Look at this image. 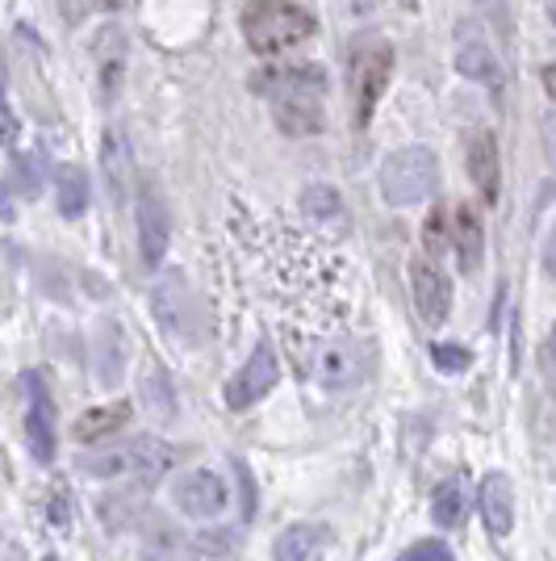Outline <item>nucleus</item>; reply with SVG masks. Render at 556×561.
Returning a JSON list of instances; mask_svg holds the SVG:
<instances>
[{"label": "nucleus", "mask_w": 556, "mask_h": 561, "mask_svg": "<svg viewBox=\"0 0 556 561\" xmlns=\"http://www.w3.org/2000/svg\"><path fill=\"white\" fill-rule=\"evenodd\" d=\"M252 84L259 89V93L273 96V101H277V96H293V93L323 96L326 71L318 68V64H280V68H264Z\"/></svg>", "instance_id": "11"}, {"label": "nucleus", "mask_w": 556, "mask_h": 561, "mask_svg": "<svg viewBox=\"0 0 556 561\" xmlns=\"http://www.w3.org/2000/svg\"><path fill=\"white\" fill-rule=\"evenodd\" d=\"M456 71L464 80H477V84H502V68H498V55L486 43H461L456 47Z\"/></svg>", "instance_id": "19"}, {"label": "nucleus", "mask_w": 556, "mask_h": 561, "mask_svg": "<svg viewBox=\"0 0 556 561\" xmlns=\"http://www.w3.org/2000/svg\"><path fill=\"white\" fill-rule=\"evenodd\" d=\"M126 420H130V407H126V402L96 407V411H89V415H80V423H76V440H101L105 432H117Z\"/></svg>", "instance_id": "21"}, {"label": "nucleus", "mask_w": 556, "mask_h": 561, "mask_svg": "<svg viewBox=\"0 0 556 561\" xmlns=\"http://www.w3.org/2000/svg\"><path fill=\"white\" fill-rule=\"evenodd\" d=\"M22 390H25V398H30V415H25L30 453H34V461H50V457H55V407H50L47 386H43L38 374H25Z\"/></svg>", "instance_id": "8"}, {"label": "nucleus", "mask_w": 556, "mask_h": 561, "mask_svg": "<svg viewBox=\"0 0 556 561\" xmlns=\"http://www.w3.org/2000/svg\"><path fill=\"white\" fill-rule=\"evenodd\" d=\"M540 139H544V156H548V164L556 168V110L540 117Z\"/></svg>", "instance_id": "29"}, {"label": "nucleus", "mask_w": 556, "mask_h": 561, "mask_svg": "<svg viewBox=\"0 0 556 561\" xmlns=\"http://www.w3.org/2000/svg\"><path fill=\"white\" fill-rule=\"evenodd\" d=\"M277 381H280L277 352L268 348V344H259V348L252 352V360L231 377V386H227V402H231L234 411H243V407L259 402V398L268 394Z\"/></svg>", "instance_id": "7"}, {"label": "nucleus", "mask_w": 556, "mask_h": 561, "mask_svg": "<svg viewBox=\"0 0 556 561\" xmlns=\"http://www.w3.org/2000/svg\"><path fill=\"white\" fill-rule=\"evenodd\" d=\"M172 499H176V507L185 515H193V519H218V515L231 507V486H227V478L213 473V469H188V473L176 478Z\"/></svg>", "instance_id": "5"}, {"label": "nucleus", "mask_w": 556, "mask_h": 561, "mask_svg": "<svg viewBox=\"0 0 556 561\" xmlns=\"http://www.w3.org/2000/svg\"><path fill=\"white\" fill-rule=\"evenodd\" d=\"M302 210L310 214V218L331 222V218H339V214H344V206H339V193H335L331 185H310L302 193Z\"/></svg>", "instance_id": "25"}, {"label": "nucleus", "mask_w": 556, "mask_h": 561, "mask_svg": "<svg viewBox=\"0 0 556 561\" xmlns=\"http://www.w3.org/2000/svg\"><path fill=\"white\" fill-rule=\"evenodd\" d=\"M431 515H436V524L440 528H456L464 519V486L461 482H443L440 494H436V503H431Z\"/></svg>", "instance_id": "23"}, {"label": "nucleus", "mask_w": 556, "mask_h": 561, "mask_svg": "<svg viewBox=\"0 0 556 561\" xmlns=\"http://www.w3.org/2000/svg\"><path fill=\"white\" fill-rule=\"evenodd\" d=\"M410 294H415V310L427 328H443L448 310H452V280L443 277V268H436L431 260L418 256L410 264Z\"/></svg>", "instance_id": "6"}, {"label": "nucleus", "mask_w": 556, "mask_h": 561, "mask_svg": "<svg viewBox=\"0 0 556 561\" xmlns=\"http://www.w3.org/2000/svg\"><path fill=\"white\" fill-rule=\"evenodd\" d=\"M167 243H172V218H167V206L155 188H147L139 202V248H142V264L147 268H160L163 256H167Z\"/></svg>", "instance_id": "10"}, {"label": "nucleus", "mask_w": 556, "mask_h": 561, "mask_svg": "<svg viewBox=\"0 0 556 561\" xmlns=\"http://www.w3.org/2000/svg\"><path fill=\"white\" fill-rule=\"evenodd\" d=\"M197 545H201V553H206V558H227V545H231V537H201Z\"/></svg>", "instance_id": "30"}, {"label": "nucleus", "mask_w": 556, "mask_h": 561, "mask_svg": "<svg viewBox=\"0 0 556 561\" xmlns=\"http://www.w3.org/2000/svg\"><path fill=\"white\" fill-rule=\"evenodd\" d=\"M310 369L323 390H348L364 377V356L356 344H323L310 356Z\"/></svg>", "instance_id": "9"}, {"label": "nucleus", "mask_w": 556, "mask_h": 561, "mask_svg": "<svg viewBox=\"0 0 556 561\" xmlns=\"http://www.w3.org/2000/svg\"><path fill=\"white\" fill-rule=\"evenodd\" d=\"M142 561H185V537L172 533L167 524H160L155 537L147 540V549H142Z\"/></svg>", "instance_id": "24"}, {"label": "nucleus", "mask_w": 556, "mask_h": 561, "mask_svg": "<svg viewBox=\"0 0 556 561\" xmlns=\"http://www.w3.org/2000/svg\"><path fill=\"white\" fill-rule=\"evenodd\" d=\"M331 540L323 524H293V528H285L273 545V558L277 561H314L323 553V545Z\"/></svg>", "instance_id": "17"}, {"label": "nucleus", "mask_w": 556, "mask_h": 561, "mask_svg": "<svg viewBox=\"0 0 556 561\" xmlns=\"http://www.w3.org/2000/svg\"><path fill=\"white\" fill-rule=\"evenodd\" d=\"M351 9H372V0H351Z\"/></svg>", "instance_id": "37"}, {"label": "nucleus", "mask_w": 556, "mask_h": 561, "mask_svg": "<svg viewBox=\"0 0 556 561\" xmlns=\"http://www.w3.org/2000/svg\"><path fill=\"white\" fill-rule=\"evenodd\" d=\"M55 202H59L63 218H80L89 210V176H84V168L63 164L55 172Z\"/></svg>", "instance_id": "20"}, {"label": "nucleus", "mask_w": 556, "mask_h": 561, "mask_svg": "<svg viewBox=\"0 0 556 561\" xmlns=\"http://www.w3.org/2000/svg\"><path fill=\"white\" fill-rule=\"evenodd\" d=\"M273 117H277L280 130L293 135V139L318 135L323 130V96H310V93L277 96L273 101Z\"/></svg>", "instance_id": "13"}, {"label": "nucleus", "mask_w": 556, "mask_h": 561, "mask_svg": "<svg viewBox=\"0 0 556 561\" xmlns=\"http://www.w3.org/2000/svg\"><path fill=\"white\" fill-rule=\"evenodd\" d=\"M142 390V402H147V411L155 415V420H172L176 415V398H172V381L160 374V369H147L139 381Z\"/></svg>", "instance_id": "22"}, {"label": "nucleus", "mask_w": 556, "mask_h": 561, "mask_svg": "<svg viewBox=\"0 0 556 561\" xmlns=\"http://www.w3.org/2000/svg\"><path fill=\"white\" fill-rule=\"evenodd\" d=\"M9 135H13V117H9V110H0V147L9 142Z\"/></svg>", "instance_id": "34"}, {"label": "nucleus", "mask_w": 556, "mask_h": 561, "mask_svg": "<svg viewBox=\"0 0 556 561\" xmlns=\"http://www.w3.org/2000/svg\"><path fill=\"white\" fill-rule=\"evenodd\" d=\"M47 561H55V558H47Z\"/></svg>", "instance_id": "41"}, {"label": "nucleus", "mask_w": 556, "mask_h": 561, "mask_svg": "<svg viewBox=\"0 0 556 561\" xmlns=\"http://www.w3.org/2000/svg\"><path fill=\"white\" fill-rule=\"evenodd\" d=\"M431 360H436V369H443V374H461V369H468V348H461V344H436L431 348Z\"/></svg>", "instance_id": "27"}, {"label": "nucleus", "mask_w": 556, "mask_h": 561, "mask_svg": "<svg viewBox=\"0 0 556 561\" xmlns=\"http://www.w3.org/2000/svg\"><path fill=\"white\" fill-rule=\"evenodd\" d=\"M540 80H544V89H548V96H553V101H556V64H548V68H544V76H540Z\"/></svg>", "instance_id": "35"}, {"label": "nucleus", "mask_w": 556, "mask_h": 561, "mask_svg": "<svg viewBox=\"0 0 556 561\" xmlns=\"http://www.w3.org/2000/svg\"><path fill=\"white\" fill-rule=\"evenodd\" d=\"M482 519L494 537H507L514 528V486L507 473H486L482 482Z\"/></svg>", "instance_id": "15"}, {"label": "nucleus", "mask_w": 556, "mask_h": 561, "mask_svg": "<svg viewBox=\"0 0 556 561\" xmlns=\"http://www.w3.org/2000/svg\"><path fill=\"white\" fill-rule=\"evenodd\" d=\"M390 71H394V50L385 43H369L351 55V93H356V117L360 126H369L377 101L390 84Z\"/></svg>", "instance_id": "4"}, {"label": "nucleus", "mask_w": 556, "mask_h": 561, "mask_svg": "<svg viewBox=\"0 0 556 561\" xmlns=\"http://www.w3.org/2000/svg\"><path fill=\"white\" fill-rule=\"evenodd\" d=\"M101 168H105V181H109L114 202H126V193H130V147H126V135H121V130H105Z\"/></svg>", "instance_id": "18"}, {"label": "nucleus", "mask_w": 556, "mask_h": 561, "mask_svg": "<svg viewBox=\"0 0 556 561\" xmlns=\"http://www.w3.org/2000/svg\"><path fill=\"white\" fill-rule=\"evenodd\" d=\"M544 273L556 280V222L553 231H548V239H544Z\"/></svg>", "instance_id": "32"}, {"label": "nucleus", "mask_w": 556, "mask_h": 561, "mask_svg": "<svg viewBox=\"0 0 556 561\" xmlns=\"http://www.w3.org/2000/svg\"><path fill=\"white\" fill-rule=\"evenodd\" d=\"M172 466H176V453L163 440H151V436L121 440V445H101L80 457V469L89 478H101V482H117V478H147V482H155Z\"/></svg>", "instance_id": "1"}, {"label": "nucleus", "mask_w": 556, "mask_h": 561, "mask_svg": "<svg viewBox=\"0 0 556 561\" xmlns=\"http://www.w3.org/2000/svg\"><path fill=\"white\" fill-rule=\"evenodd\" d=\"M18 168H22L25 193H38V168H34V156H22V160H18Z\"/></svg>", "instance_id": "31"}, {"label": "nucleus", "mask_w": 556, "mask_h": 561, "mask_svg": "<svg viewBox=\"0 0 556 561\" xmlns=\"http://www.w3.org/2000/svg\"><path fill=\"white\" fill-rule=\"evenodd\" d=\"M243 34L255 55H280L314 34V18L293 0H255L243 13Z\"/></svg>", "instance_id": "2"}, {"label": "nucleus", "mask_w": 556, "mask_h": 561, "mask_svg": "<svg viewBox=\"0 0 556 561\" xmlns=\"http://www.w3.org/2000/svg\"><path fill=\"white\" fill-rule=\"evenodd\" d=\"M448 248L456 252L464 273H473L482 264V252H486V231H482V218L473 206H456L452 214V231H448Z\"/></svg>", "instance_id": "14"}, {"label": "nucleus", "mask_w": 556, "mask_h": 561, "mask_svg": "<svg viewBox=\"0 0 556 561\" xmlns=\"http://www.w3.org/2000/svg\"><path fill=\"white\" fill-rule=\"evenodd\" d=\"M13 561H22V558H13Z\"/></svg>", "instance_id": "40"}, {"label": "nucleus", "mask_w": 556, "mask_h": 561, "mask_svg": "<svg viewBox=\"0 0 556 561\" xmlns=\"http://www.w3.org/2000/svg\"><path fill=\"white\" fill-rule=\"evenodd\" d=\"M548 18H553V25H556V0L548 4Z\"/></svg>", "instance_id": "38"}, {"label": "nucleus", "mask_w": 556, "mask_h": 561, "mask_svg": "<svg viewBox=\"0 0 556 561\" xmlns=\"http://www.w3.org/2000/svg\"><path fill=\"white\" fill-rule=\"evenodd\" d=\"M0 218H4V222L13 218V197H9V185H0Z\"/></svg>", "instance_id": "33"}, {"label": "nucleus", "mask_w": 556, "mask_h": 561, "mask_svg": "<svg viewBox=\"0 0 556 561\" xmlns=\"http://www.w3.org/2000/svg\"><path fill=\"white\" fill-rule=\"evenodd\" d=\"M121 0H59V13H63V22L80 25L84 18H93V13H114Z\"/></svg>", "instance_id": "26"}, {"label": "nucleus", "mask_w": 556, "mask_h": 561, "mask_svg": "<svg viewBox=\"0 0 556 561\" xmlns=\"http://www.w3.org/2000/svg\"><path fill=\"white\" fill-rule=\"evenodd\" d=\"M440 188V160L431 147H397L381 164V197L390 206H418L431 202Z\"/></svg>", "instance_id": "3"}, {"label": "nucleus", "mask_w": 556, "mask_h": 561, "mask_svg": "<svg viewBox=\"0 0 556 561\" xmlns=\"http://www.w3.org/2000/svg\"><path fill=\"white\" fill-rule=\"evenodd\" d=\"M477 4H494V0H477Z\"/></svg>", "instance_id": "39"}, {"label": "nucleus", "mask_w": 556, "mask_h": 561, "mask_svg": "<svg viewBox=\"0 0 556 561\" xmlns=\"http://www.w3.org/2000/svg\"><path fill=\"white\" fill-rule=\"evenodd\" d=\"M151 310L160 319V328L172 335V340H188V285L181 273H163L155 285H151Z\"/></svg>", "instance_id": "12"}, {"label": "nucleus", "mask_w": 556, "mask_h": 561, "mask_svg": "<svg viewBox=\"0 0 556 561\" xmlns=\"http://www.w3.org/2000/svg\"><path fill=\"white\" fill-rule=\"evenodd\" d=\"M468 176H473V185L482 188V197L494 202L498 197V142L489 130H473L468 135Z\"/></svg>", "instance_id": "16"}, {"label": "nucleus", "mask_w": 556, "mask_h": 561, "mask_svg": "<svg viewBox=\"0 0 556 561\" xmlns=\"http://www.w3.org/2000/svg\"><path fill=\"white\" fill-rule=\"evenodd\" d=\"M0 96H4V55H0Z\"/></svg>", "instance_id": "36"}, {"label": "nucleus", "mask_w": 556, "mask_h": 561, "mask_svg": "<svg viewBox=\"0 0 556 561\" xmlns=\"http://www.w3.org/2000/svg\"><path fill=\"white\" fill-rule=\"evenodd\" d=\"M397 561H452V549L440 545V540H418V545H410Z\"/></svg>", "instance_id": "28"}]
</instances>
